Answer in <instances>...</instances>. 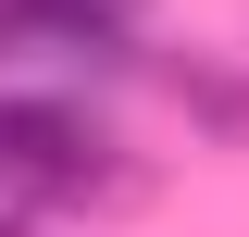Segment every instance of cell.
Masks as SVG:
<instances>
[{
  "label": "cell",
  "mask_w": 249,
  "mask_h": 237,
  "mask_svg": "<svg viewBox=\"0 0 249 237\" xmlns=\"http://www.w3.org/2000/svg\"><path fill=\"white\" fill-rule=\"evenodd\" d=\"M0 187H25V200H124L112 125L75 113V100H0Z\"/></svg>",
  "instance_id": "obj_1"
},
{
  "label": "cell",
  "mask_w": 249,
  "mask_h": 237,
  "mask_svg": "<svg viewBox=\"0 0 249 237\" xmlns=\"http://www.w3.org/2000/svg\"><path fill=\"white\" fill-rule=\"evenodd\" d=\"M0 38H37L50 62H124V0H0Z\"/></svg>",
  "instance_id": "obj_2"
},
{
  "label": "cell",
  "mask_w": 249,
  "mask_h": 237,
  "mask_svg": "<svg viewBox=\"0 0 249 237\" xmlns=\"http://www.w3.org/2000/svg\"><path fill=\"white\" fill-rule=\"evenodd\" d=\"M175 100H199L212 138H249V88H237V75H212V62H175Z\"/></svg>",
  "instance_id": "obj_3"
},
{
  "label": "cell",
  "mask_w": 249,
  "mask_h": 237,
  "mask_svg": "<svg viewBox=\"0 0 249 237\" xmlns=\"http://www.w3.org/2000/svg\"><path fill=\"white\" fill-rule=\"evenodd\" d=\"M0 237H37V225H25V212H0Z\"/></svg>",
  "instance_id": "obj_4"
}]
</instances>
